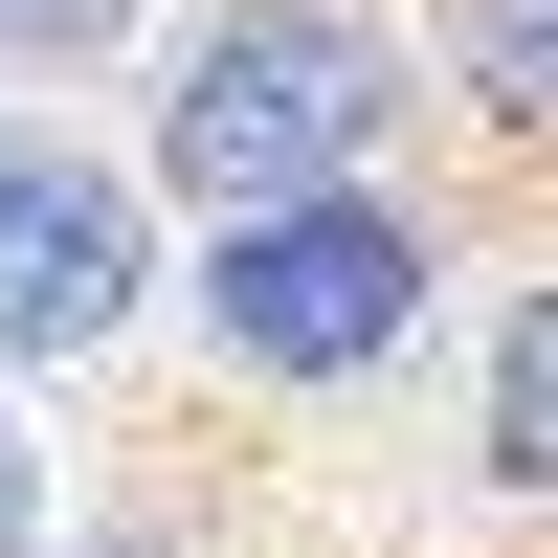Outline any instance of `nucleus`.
Wrapping results in <instances>:
<instances>
[{"mask_svg":"<svg viewBox=\"0 0 558 558\" xmlns=\"http://www.w3.org/2000/svg\"><path fill=\"white\" fill-rule=\"evenodd\" d=\"M380 134H402V45H380V23H336V0H246V23H202V45H179L157 157L202 179L223 223H246V202H313V179H357Z\"/></svg>","mask_w":558,"mask_h":558,"instance_id":"nucleus-1","label":"nucleus"},{"mask_svg":"<svg viewBox=\"0 0 558 558\" xmlns=\"http://www.w3.org/2000/svg\"><path fill=\"white\" fill-rule=\"evenodd\" d=\"M402 313H425V223L357 202V179H313V202H246L202 268V336L246 357V380H380Z\"/></svg>","mask_w":558,"mask_h":558,"instance_id":"nucleus-2","label":"nucleus"},{"mask_svg":"<svg viewBox=\"0 0 558 558\" xmlns=\"http://www.w3.org/2000/svg\"><path fill=\"white\" fill-rule=\"evenodd\" d=\"M157 246H134V179H89L68 134H0V357H89L134 336Z\"/></svg>","mask_w":558,"mask_h":558,"instance_id":"nucleus-3","label":"nucleus"},{"mask_svg":"<svg viewBox=\"0 0 558 558\" xmlns=\"http://www.w3.org/2000/svg\"><path fill=\"white\" fill-rule=\"evenodd\" d=\"M536 380H558V357H536V313H514V336H492V492H514V514H536Z\"/></svg>","mask_w":558,"mask_h":558,"instance_id":"nucleus-4","label":"nucleus"},{"mask_svg":"<svg viewBox=\"0 0 558 558\" xmlns=\"http://www.w3.org/2000/svg\"><path fill=\"white\" fill-rule=\"evenodd\" d=\"M470 68H492V112H536V0H470Z\"/></svg>","mask_w":558,"mask_h":558,"instance_id":"nucleus-5","label":"nucleus"},{"mask_svg":"<svg viewBox=\"0 0 558 558\" xmlns=\"http://www.w3.org/2000/svg\"><path fill=\"white\" fill-rule=\"evenodd\" d=\"M134 0H0V45H112Z\"/></svg>","mask_w":558,"mask_h":558,"instance_id":"nucleus-6","label":"nucleus"},{"mask_svg":"<svg viewBox=\"0 0 558 558\" xmlns=\"http://www.w3.org/2000/svg\"><path fill=\"white\" fill-rule=\"evenodd\" d=\"M23 536H45V447L0 425V558H23Z\"/></svg>","mask_w":558,"mask_h":558,"instance_id":"nucleus-7","label":"nucleus"}]
</instances>
